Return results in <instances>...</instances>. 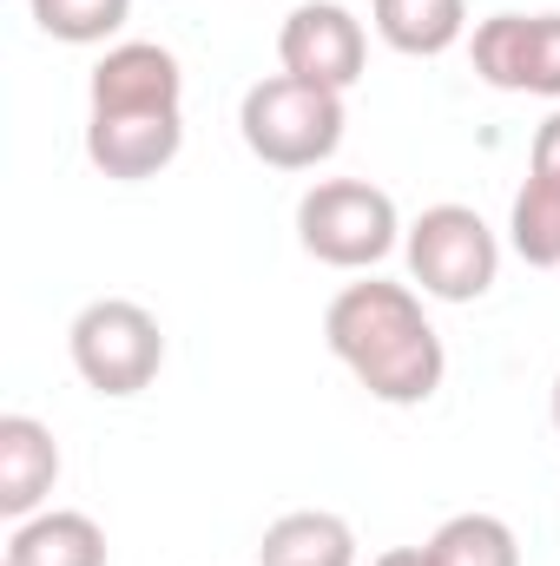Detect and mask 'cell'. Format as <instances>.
I'll return each instance as SVG.
<instances>
[{"instance_id":"1","label":"cell","mask_w":560,"mask_h":566,"mask_svg":"<svg viewBox=\"0 0 560 566\" xmlns=\"http://www.w3.org/2000/svg\"><path fill=\"white\" fill-rule=\"evenodd\" d=\"M323 343L390 409H422L448 376V349L409 283H343L323 310Z\"/></svg>"},{"instance_id":"2","label":"cell","mask_w":560,"mask_h":566,"mask_svg":"<svg viewBox=\"0 0 560 566\" xmlns=\"http://www.w3.org/2000/svg\"><path fill=\"white\" fill-rule=\"evenodd\" d=\"M343 126H350L343 93L290 80V73L258 80L238 106V133L251 145V158H265L271 171H317L323 158H336Z\"/></svg>"},{"instance_id":"3","label":"cell","mask_w":560,"mask_h":566,"mask_svg":"<svg viewBox=\"0 0 560 566\" xmlns=\"http://www.w3.org/2000/svg\"><path fill=\"white\" fill-rule=\"evenodd\" d=\"M297 244L330 271H376L403 244L396 198L370 178H323L297 198Z\"/></svg>"},{"instance_id":"4","label":"cell","mask_w":560,"mask_h":566,"mask_svg":"<svg viewBox=\"0 0 560 566\" xmlns=\"http://www.w3.org/2000/svg\"><path fill=\"white\" fill-rule=\"evenodd\" d=\"M66 356H73V369H80V382L93 396L126 402V396H139V389L158 382V369H165V329L133 296H93L73 316V329H66Z\"/></svg>"},{"instance_id":"5","label":"cell","mask_w":560,"mask_h":566,"mask_svg":"<svg viewBox=\"0 0 560 566\" xmlns=\"http://www.w3.org/2000/svg\"><path fill=\"white\" fill-rule=\"evenodd\" d=\"M403 258L422 296L435 303H475L501 277V238L475 205H428L416 224L403 231Z\"/></svg>"},{"instance_id":"6","label":"cell","mask_w":560,"mask_h":566,"mask_svg":"<svg viewBox=\"0 0 560 566\" xmlns=\"http://www.w3.org/2000/svg\"><path fill=\"white\" fill-rule=\"evenodd\" d=\"M363 60H370V40H363V20H356L343 0H303V7L283 13L278 66L290 80L350 93V86L363 80Z\"/></svg>"},{"instance_id":"7","label":"cell","mask_w":560,"mask_h":566,"mask_svg":"<svg viewBox=\"0 0 560 566\" xmlns=\"http://www.w3.org/2000/svg\"><path fill=\"white\" fill-rule=\"evenodd\" d=\"M468 53L495 93L560 99V13H488Z\"/></svg>"},{"instance_id":"8","label":"cell","mask_w":560,"mask_h":566,"mask_svg":"<svg viewBox=\"0 0 560 566\" xmlns=\"http://www.w3.org/2000/svg\"><path fill=\"white\" fill-rule=\"evenodd\" d=\"M86 113H185V73L158 40H120L86 80Z\"/></svg>"},{"instance_id":"9","label":"cell","mask_w":560,"mask_h":566,"mask_svg":"<svg viewBox=\"0 0 560 566\" xmlns=\"http://www.w3.org/2000/svg\"><path fill=\"white\" fill-rule=\"evenodd\" d=\"M185 151V113H86V158L93 171L145 185Z\"/></svg>"},{"instance_id":"10","label":"cell","mask_w":560,"mask_h":566,"mask_svg":"<svg viewBox=\"0 0 560 566\" xmlns=\"http://www.w3.org/2000/svg\"><path fill=\"white\" fill-rule=\"evenodd\" d=\"M60 481V441L33 416H0V514L33 521Z\"/></svg>"},{"instance_id":"11","label":"cell","mask_w":560,"mask_h":566,"mask_svg":"<svg viewBox=\"0 0 560 566\" xmlns=\"http://www.w3.org/2000/svg\"><path fill=\"white\" fill-rule=\"evenodd\" d=\"M7 566H106V527L80 507H40L33 521H13Z\"/></svg>"},{"instance_id":"12","label":"cell","mask_w":560,"mask_h":566,"mask_svg":"<svg viewBox=\"0 0 560 566\" xmlns=\"http://www.w3.org/2000/svg\"><path fill=\"white\" fill-rule=\"evenodd\" d=\"M258 566H356V527L330 507L278 514L258 541Z\"/></svg>"},{"instance_id":"13","label":"cell","mask_w":560,"mask_h":566,"mask_svg":"<svg viewBox=\"0 0 560 566\" xmlns=\"http://www.w3.org/2000/svg\"><path fill=\"white\" fill-rule=\"evenodd\" d=\"M370 27L409 60H442L468 33V0H370Z\"/></svg>"},{"instance_id":"14","label":"cell","mask_w":560,"mask_h":566,"mask_svg":"<svg viewBox=\"0 0 560 566\" xmlns=\"http://www.w3.org/2000/svg\"><path fill=\"white\" fill-rule=\"evenodd\" d=\"M422 547L435 566H521V541L501 514H448Z\"/></svg>"},{"instance_id":"15","label":"cell","mask_w":560,"mask_h":566,"mask_svg":"<svg viewBox=\"0 0 560 566\" xmlns=\"http://www.w3.org/2000/svg\"><path fill=\"white\" fill-rule=\"evenodd\" d=\"M508 244L528 271H560V185L528 171V185L508 205Z\"/></svg>"},{"instance_id":"16","label":"cell","mask_w":560,"mask_h":566,"mask_svg":"<svg viewBox=\"0 0 560 566\" xmlns=\"http://www.w3.org/2000/svg\"><path fill=\"white\" fill-rule=\"evenodd\" d=\"M27 13L60 46H106L133 20V0H27Z\"/></svg>"},{"instance_id":"17","label":"cell","mask_w":560,"mask_h":566,"mask_svg":"<svg viewBox=\"0 0 560 566\" xmlns=\"http://www.w3.org/2000/svg\"><path fill=\"white\" fill-rule=\"evenodd\" d=\"M528 171H535V178H548V185H560V106L548 113V119H541V133H535Z\"/></svg>"},{"instance_id":"18","label":"cell","mask_w":560,"mask_h":566,"mask_svg":"<svg viewBox=\"0 0 560 566\" xmlns=\"http://www.w3.org/2000/svg\"><path fill=\"white\" fill-rule=\"evenodd\" d=\"M370 566H435V560H428V547H390V554H376Z\"/></svg>"},{"instance_id":"19","label":"cell","mask_w":560,"mask_h":566,"mask_svg":"<svg viewBox=\"0 0 560 566\" xmlns=\"http://www.w3.org/2000/svg\"><path fill=\"white\" fill-rule=\"evenodd\" d=\"M548 416H554V434H560V376H554V396H548Z\"/></svg>"}]
</instances>
